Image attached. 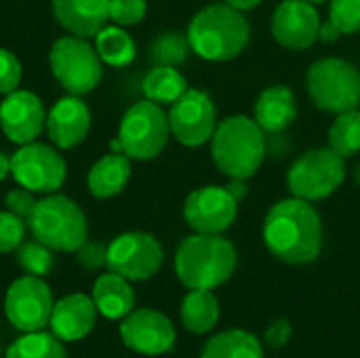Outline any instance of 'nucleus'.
I'll list each match as a JSON object with an SVG mask.
<instances>
[{"label": "nucleus", "mask_w": 360, "mask_h": 358, "mask_svg": "<svg viewBox=\"0 0 360 358\" xmlns=\"http://www.w3.org/2000/svg\"><path fill=\"white\" fill-rule=\"evenodd\" d=\"M6 175H11V158L4 152H0V181H4Z\"/></svg>", "instance_id": "79ce46f5"}, {"label": "nucleus", "mask_w": 360, "mask_h": 358, "mask_svg": "<svg viewBox=\"0 0 360 358\" xmlns=\"http://www.w3.org/2000/svg\"><path fill=\"white\" fill-rule=\"evenodd\" d=\"M179 317L190 333H209L219 321V302L211 289H190L181 302Z\"/></svg>", "instance_id": "b1692460"}, {"label": "nucleus", "mask_w": 360, "mask_h": 358, "mask_svg": "<svg viewBox=\"0 0 360 358\" xmlns=\"http://www.w3.org/2000/svg\"><path fill=\"white\" fill-rule=\"evenodd\" d=\"M190 53V40L188 34L181 32H165L154 38L150 46V59L154 65H173L177 68L179 63L186 61Z\"/></svg>", "instance_id": "c756f323"}, {"label": "nucleus", "mask_w": 360, "mask_h": 358, "mask_svg": "<svg viewBox=\"0 0 360 358\" xmlns=\"http://www.w3.org/2000/svg\"><path fill=\"white\" fill-rule=\"evenodd\" d=\"M238 215V200L226 186H202L188 194L184 203L186 224L200 234L226 232Z\"/></svg>", "instance_id": "4468645a"}, {"label": "nucleus", "mask_w": 360, "mask_h": 358, "mask_svg": "<svg viewBox=\"0 0 360 358\" xmlns=\"http://www.w3.org/2000/svg\"><path fill=\"white\" fill-rule=\"evenodd\" d=\"M74 255H76V262L84 270H99L108 262V245H103L99 241H86V243H82V247H78V251Z\"/></svg>", "instance_id": "c9c22d12"}, {"label": "nucleus", "mask_w": 360, "mask_h": 358, "mask_svg": "<svg viewBox=\"0 0 360 358\" xmlns=\"http://www.w3.org/2000/svg\"><path fill=\"white\" fill-rule=\"evenodd\" d=\"M344 179V158L331 148H314L304 152L287 171V186L291 194L308 203L331 196Z\"/></svg>", "instance_id": "1a4fd4ad"}, {"label": "nucleus", "mask_w": 360, "mask_h": 358, "mask_svg": "<svg viewBox=\"0 0 360 358\" xmlns=\"http://www.w3.org/2000/svg\"><path fill=\"white\" fill-rule=\"evenodd\" d=\"M49 65L55 80L70 95H86L99 87L103 78V61L99 59L95 44L82 36H61L53 42L49 53Z\"/></svg>", "instance_id": "0eeeda50"}, {"label": "nucleus", "mask_w": 360, "mask_h": 358, "mask_svg": "<svg viewBox=\"0 0 360 358\" xmlns=\"http://www.w3.org/2000/svg\"><path fill=\"white\" fill-rule=\"evenodd\" d=\"M167 116L173 137L188 148L207 143L217 129L215 103L200 89H188L177 101L171 103Z\"/></svg>", "instance_id": "ddd939ff"}, {"label": "nucleus", "mask_w": 360, "mask_h": 358, "mask_svg": "<svg viewBox=\"0 0 360 358\" xmlns=\"http://www.w3.org/2000/svg\"><path fill=\"white\" fill-rule=\"evenodd\" d=\"M251 27L243 11L217 2L200 8L190 25V49L207 61H230L238 57L249 44Z\"/></svg>", "instance_id": "f03ea898"}, {"label": "nucleus", "mask_w": 360, "mask_h": 358, "mask_svg": "<svg viewBox=\"0 0 360 358\" xmlns=\"http://www.w3.org/2000/svg\"><path fill=\"white\" fill-rule=\"evenodd\" d=\"M295 116V95L285 84H274L262 91L253 108V118L266 133H283L287 127H291Z\"/></svg>", "instance_id": "412c9836"}, {"label": "nucleus", "mask_w": 360, "mask_h": 358, "mask_svg": "<svg viewBox=\"0 0 360 358\" xmlns=\"http://www.w3.org/2000/svg\"><path fill=\"white\" fill-rule=\"evenodd\" d=\"M148 13L146 0H110V21L116 25H137Z\"/></svg>", "instance_id": "72a5a7b5"}, {"label": "nucleus", "mask_w": 360, "mask_h": 358, "mask_svg": "<svg viewBox=\"0 0 360 358\" xmlns=\"http://www.w3.org/2000/svg\"><path fill=\"white\" fill-rule=\"evenodd\" d=\"M120 338L124 346L137 354L160 357L175 346L177 335L167 314L152 308H139L120 321Z\"/></svg>", "instance_id": "2eb2a0df"}, {"label": "nucleus", "mask_w": 360, "mask_h": 358, "mask_svg": "<svg viewBox=\"0 0 360 358\" xmlns=\"http://www.w3.org/2000/svg\"><path fill=\"white\" fill-rule=\"evenodd\" d=\"M224 2L238 11H249V8H255L257 4H262L264 0H224Z\"/></svg>", "instance_id": "a19ab883"}, {"label": "nucleus", "mask_w": 360, "mask_h": 358, "mask_svg": "<svg viewBox=\"0 0 360 358\" xmlns=\"http://www.w3.org/2000/svg\"><path fill=\"white\" fill-rule=\"evenodd\" d=\"M171 127L169 116L162 106L141 99L133 103L118 127V141L122 152L133 160H152L156 158L169 141Z\"/></svg>", "instance_id": "6e6552de"}, {"label": "nucleus", "mask_w": 360, "mask_h": 358, "mask_svg": "<svg viewBox=\"0 0 360 358\" xmlns=\"http://www.w3.org/2000/svg\"><path fill=\"white\" fill-rule=\"evenodd\" d=\"M4 358H68V354L61 340L53 333L32 331L17 338L6 348Z\"/></svg>", "instance_id": "cd10ccee"}, {"label": "nucleus", "mask_w": 360, "mask_h": 358, "mask_svg": "<svg viewBox=\"0 0 360 358\" xmlns=\"http://www.w3.org/2000/svg\"><path fill=\"white\" fill-rule=\"evenodd\" d=\"M25 224L23 217L11 211H0V255L17 251L25 238Z\"/></svg>", "instance_id": "473e14b6"}, {"label": "nucleus", "mask_w": 360, "mask_h": 358, "mask_svg": "<svg viewBox=\"0 0 360 358\" xmlns=\"http://www.w3.org/2000/svg\"><path fill=\"white\" fill-rule=\"evenodd\" d=\"M93 44H95V51H97L99 59L105 65H112V68H124L137 55L135 40L129 36V32L122 30V25H105V27H101L93 36Z\"/></svg>", "instance_id": "bb28decb"}, {"label": "nucleus", "mask_w": 360, "mask_h": 358, "mask_svg": "<svg viewBox=\"0 0 360 358\" xmlns=\"http://www.w3.org/2000/svg\"><path fill=\"white\" fill-rule=\"evenodd\" d=\"M329 21L335 23L342 34L360 32V0H331Z\"/></svg>", "instance_id": "2f4dec72"}, {"label": "nucleus", "mask_w": 360, "mask_h": 358, "mask_svg": "<svg viewBox=\"0 0 360 358\" xmlns=\"http://www.w3.org/2000/svg\"><path fill=\"white\" fill-rule=\"evenodd\" d=\"M21 61L8 49H0V95H8L19 89Z\"/></svg>", "instance_id": "f704fd0d"}, {"label": "nucleus", "mask_w": 360, "mask_h": 358, "mask_svg": "<svg viewBox=\"0 0 360 358\" xmlns=\"http://www.w3.org/2000/svg\"><path fill=\"white\" fill-rule=\"evenodd\" d=\"M354 175H356V181H359V184H360V162H359V165H356V173H354Z\"/></svg>", "instance_id": "a18cd8bd"}, {"label": "nucleus", "mask_w": 360, "mask_h": 358, "mask_svg": "<svg viewBox=\"0 0 360 358\" xmlns=\"http://www.w3.org/2000/svg\"><path fill=\"white\" fill-rule=\"evenodd\" d=\"M146 99L158 106H171L188 91V80L173 65H154L141 82Z\"/></svg>", "instance_id": "a878e982"}, {"label": "nucleus", "mask_w": 360, "mask_h": 358, "mask_svg": "<svg viewBox=\"0 0 360 358\" xmlns=\"http://www.w3.org/2000/svg\"><path fill=\"white\" fill-rule=\"evenodd\" d=\"M236 270V249L221 234H192L175 251V274L188 289H215Z\"/></svg>", "instance_id": "7ed1b4c3"}, {"label": "nucleus", "mask_w": 360, "mask_h": 358, "mask_svg": "<svg viewBox=\"0 0 360 358\" xmlns=\"http://www.w3.org/2000/svg\"><path fill=\"white\" fill-rule=\"evenodd\" d=\"M200 358H264V348L253 333L228 329L209 338Z\"/></svg>", "instance_id": "393cba45"}, {"label": "nucleus", "mask_w": 360, "mask_h": 358, "mask_svg": "<svg viewBox=\"0 0 360 358\" xmlns=\"http://www.w3.org/2000/svg\"><path fill=\"white\" fill-rule=\"evenodd\" d=\"M11 175L17 186L34 194H53L65 184L68 165L59 148L32 141L11 156Z\"/></svg>", "instance_id": "9d476101"}, {"label": "nucleus", "mask_w": 360, "mask_h": 358, "mask_svg": "<svg viewBox=\"0 0 360 358\" xmlns=\"http://www.w3.org/2000/svg\"><path fill=\"white\" fill-rule=\"evenodd\" d=\"M25 222L36 241L59 253H76L78 247L89 241L84 211L70 196L57 192L36 200V207Z\"/></svg>", "instance_id": "39448f33"}, {"label": "nucleus", "mask_w": 360, "mask_h": 358, "mask_svg": "<svg viewBox=\"0 0 360 358\" xmlns=\"http://www.w3.org/2000/svg\"><path fill=\"white\" fill-rule=\"evenodd\" d=\"M46 127V110L42 99L25 89L4 95L0 103V129L8 141L25 146L36 141Z\"/></svg>", "instance_id": "dca6fc26"}, {"label": "nucleus", "mask_w": 360, "mask_h": 358, "mask_svg": "<svg viewBox=\"0 0 360 358\" xmlns=\"http://www.w3.org/2000/svg\"><path fill=\"white\" fill-rule=\"evenodd\" d=\"M4 207H6V211L19 215V217H23V219H27V217L32 215L34 207H36L34 192H30V190H25V188H21V186H19V188H13V190H8L6 196H4Z\"/></svg>", "instance_id": "e433bc0d"}, {"label": "nucleus", "mask_w": 360, "mask_h": 358, "mask_svg": "<svg viewBox=\"0 0 360 358\" xmlns=\"http://www.w3.org/2000/svg\"><path fill=\"white\" fill-rule=\"evenodd\" d=\"M51 143L59 150H72L82 143L91 131V110L78 95H65L46 112L44 127Z\"/></svg>", "instance_id": "a211bd4d"}, {"label": "nucleus", "mask_w": 360, "mask_h": 358, "mask_svg": "<svg viewBox=\"0 0 360 358\" xmlns=\"http://www.w3.org/2000/svg\"><path fill=\"white\" fill-rule=\"evenodd\" d=\"M340 36H342V32L338 30L335 23H331L329 19L325 23L321 21V27H319V40L321 42H335Z\"/></svg>", "instance_id": "58836bf2"}, {"label": "nucleus", "mask_w": 360, "mask_h": 358, "mask_svg": "<svg viewBox=\"0 0 360 358\" xmlns=\"http://www.w3.org/2000/svg\"><path fill=\"white\" fill-rule=\"evenodd\" d=\"M228 188V192L240 203L245 196H247V192H249V188H247V179H238V177H232V181L226 186Z\"/></svg>", "instance_id": "ea45409f"}, {"label": "nucleus", "mask_w": 360, "mask_h": 358, "mask_svg": "<svg viewBox=\"0 0 360 358\" xmlns=\"http://www.w3.org/2000/svg\"><path fill=\"white\" fill-rule=\"evenodd\" d=\"M266 131L249 116H228L211 137V156L215 167L232 177L249 179L266 158Z\"/></svg>", "instance_id": "20e7f679"}, {"label": "nucleus", "mask_w": 360, "mask_h": 358, "mask_svg": "<svg viewBox=\"0 0 360 358\" xmlns=\"http://www.w3.org/2000/svg\"><path fill=\"white\" fill-rule=\"evenodd\" d=\"M110 152H114V154H124V152H122V146H120V141H118V137L110 141Z\"/></svg>", "instance_id": "37998d69"}, {"label": "nucleus", "mask_w": 360, "mask_h": 358, "mask_svg": "<svg viewBox=\"0 0 360 358\" xmlns=\"http://www.w3.org/2000/svg\"><path fill=\"white\" fill-rule=\"evenodd\" d=\"M270 27L281 46L304 51L319 40L321 17L314 4L306 0H283L272 15Z\"/></svg>", "instance_id": "f3484780"}, {"label": "nucleus", "mask_w": 360, "mask_h": 358, "mask_svg": "<svg viewBox=\"0 0 360 358\" xmlns=\"http://www.w3.org/2000/svg\"><path fill=\"white\" fill-rule=\"evenodd\" d=\"M329 148L342 158L356 156L360 152V112L350 110L338 114L329 129Z\"/></svg>", "instance_id": "c85d7f7f"}, {"label": "nucleus", "mask_w": 360, "mask_h": 358, "mask_svg": "<svg viewBox=\"0 0 360 358\" xmlns=\"http://www.w3.org/2000/svg\"><path fill=\"white\" fill-rule=\"evenodd\" d=\"M129 179H131V158L127 154L110 152L91 167L86 175V186L95 198L108 200L120 194L127 188Z\"/></svg>", "instance_id": "5701e85b"}, {"label": "nucleus", "mask_w": 360, "mask_h": 358, "mask_svg": "<svg viewBox=\"0 0 360 358\" xmlns=\"http://www.w3.org/2000/svg\"><path fill=\"white\" fill-rule=\"evenodd\" d=\"M53 253H55L53 249H49L44 243L34 238V241L21 243L17 247V264L21 266V270L25 274L44 279L53 270V264H55Z\"/></svg>", "instance_id": "7c9ffc66"}, {"label": "nucleus", "mask_w": 360, "mask_h": 358, "mask_svg": "<svg viewBox=\"0 0 360 358\" xmlns=\"http://www.w3.org/2000/svg\"><path fill=\"white\" fill-rule=\"evenodd\" d=\"M91 298L97 306V312L108 321H122L135 310V291L131 283L110 270L95 281Z\"/></svg>", "instance_id": "4be33fe9"}, {"label": "nucleus", "mask_w": 360, "mask_h": 358, "mask_svg": "<svg viewBox=\"0 0 360 358\" xmlns=\"http://www.w3.org/2000/svg\"><path fill=\"white\" fill-rule=\"evenodd\" d=\"M306 89L314 106L342 114L360 106V70L340 57L319 59L308 68Z\"/></svg>", "instance_id": "423d86ee"}, {"label": "nucleus", "mask_w": 360, "mask_h": 358, "mask_svg": "<svg viewBox=\"0 0 360 358\" xmlns=\"http://www.w3.org/2000/svg\"><path fill=\"white\" fill-rule=\"evenodd\" d=\"M264 243L285 264L304 266L323 249V222L316 209L297 196L276 203L264 219Z\"/></svg>", "instance_id": "f257e3e1"}, {"label": "nucleus", "mask_w": 360, "mask_h": 358, "mask_svg": "<svg viewBox=\"0 0 360 358\" xmlns=\"http://www.w3.org/2000/svg\"><path fill=\"white\" fill-rule=\"evenodd\" d=\"M306 2H310V4H325V2H331V0H306Z\"/></svg>", "instance_id": "c03bdc74"}, {"label": "nucleus", "mask_w": 360, "mask_h": 358, "mask_svg": "<svg viewBox=\"0 0 360 358\" xmlns=\"http://www.w3.org/2000/svg\"><path fill=\"white\" fill-rule=\"evenodd\" d=\"M0 354H2V348H0Z\"/></svg>", "instance_id": "49530a36"}, {"label": "nucleus", "mask_w": 360, "mask_h": 358, "mask_svg": "<svg viewBox=\"0 0 360 358\" xmlns=\"http://www.w3.org/2000/svg\"><path fill=\"white\" fill-rule=\"evenodd\" d=\"M165 260L160 243L148 232H124L108 245L105 268L124 276L127 281H148L154 276Z\"/></svg>", "instance_id": "f8f14e48"}, {"label": "nucleus", "mask_w": 360, "mask_h": 358, "mask_svg": "<svg viewBox=\"0 0 360 358\" xmlns=\"http://www.w3.org/2000/svg\"><path fill=\"white\" fill-rule=\"evenodd\" d=\"M53 15L68 34L93 38L110 21V0H53Z\"/></svg>", "instance_id": "aec40b11"}, {"label": "nucleus", "mask_w": 360, "mask_h": 358, "mask_svg": "<svg viewBox=\"0 0 360 358\" xmlns=\"http://www.w3.org/2000/svg\"><path fill=\"white\" fill-rule=\"evenodd\" d=\"M53 291L40 276H19L11 283L4 295V314L8 323L23 333L42 331L51 323Z\"/></svg>", "instance_id": "9b49d317"}, {"label": "nucleus", "mask_w": 360, "mask_h": 358, "mask_svg": "<svg viewBox=\"0 0 360 358\" xmlns=\"http://www.w3.org/2000/svg\"><path fill=\"white\" fill-rule=\"evenodd\" d=\"M97 314L93 298L84 293H70L55 302L49 327L61 342H78L93 331Z\"/></svg>", "instance_id": "6ab92c4d"}, {"label": "nucleus", "mask_w": 360, "mask_h": 358, "mask_svg": "<svg viewBox=\"0 0 360 358\" xmlns=\"http://www.w3.org/2000/svg\"><path fill=\"white\" fill-rule=\"evenodd\" d=\"M293 338V327L287 319H276L264 333V340L270 348L278 350V348H285Z\"/></svg>", "instance_id": "4c0bfd02"}]
</instances>
